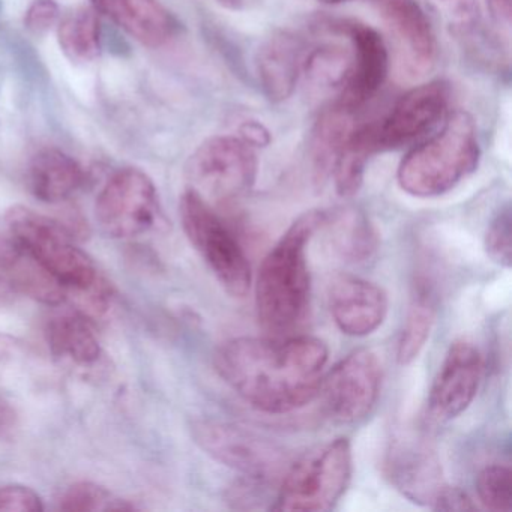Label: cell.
I'll return each mask as SVG.
<instances>
[{"label":"cell","mask_w":512,"mask_h":512,"mask_svg":"<svg viewBox=\"0 0 512 512\" xmlns=\"http://www.w3.org/2000/svg\"><path fill=\"white\" fill-rule=\"evenodd\" d=\"M325 341L316 337H238L214 355L218 376L254 409L284 415L319 394L328 364Z\"/></svg>","instance_id":"obj_1"},{"label":"cell","mask_w":512,"mask_h":512,"mask_svg":"<svg viewBox=\"0 0 512 512\" xmlns=\"http://www.w3.org/2000/svg\"><path fill=\"white\" fill-rule=\"evenodd\" d=\"M323 209L299 215L266 254L256 278V313L260 325L274 337L295 331L311 301L307 250L320 230Z\"/></svg>","instance_id":"obj_2"},{"label":"cell","mask_w":512,"mask_h":512,"mask_svg":"<svg viewBox=\"0 0 512 512\" xmlns=\"http://www.w3.org/2000/svg\"><path fill=\"white\" fill-rule=\"evenodd\" d=\"M481 160L472 116L454 112L433 136L407 152L398 166L401 190L419 199L443 196L478 169Z\"/></svg>","instance_id":"obj_3"},{"label":"cell","mask_w":512,"mask_h":512,"mask_svg":"<svg viewBox=\"0 0 512 512\" xmlns=\"http://www.w3.org/2000/svg\"><path fill=\"white\" fill-rule=\"evenodd\" d=\"M353 473L352 446L346 437L314 446L281 476L274 511L325 512L340 502Z\"/></svg>","instance_id":"obj_4"},{"label":"cell","mask_w":512,"mask_h":512,"mask_svg":"<svg viewBox=\"0 0 512 512\" xmlns=\"http://www.w3.org/2000/svg\"><path fill=\"white\" fill-rule=\"evenodd\" d=\"M5 220L14 241L55 275L67 293L83 292L103 280L91 257L77 247L76 236L65 224L22 205L8 209Z\"/></svg>","instance_id":"obj_5"},{"label":"cell","mask_w":512,"mask_h":512,"mask_svg":"<svg viewBox=\"0 0 512 512\" xmlns=\"http://www.w3.org/2000/svg\"><path fill=\"white\" fill-rule=\"evenodd\" d=\"M182 229L227 293L244 298L251 287L250 260L211 203L190 188L181 197Z\"/></svg>","instance_id":"obj_6"},{"label":"cell","mask_w":512,"mask_h":512,"mask_svg":"<svg viewBox=\"0 0 512 512\" xmlns=\"http://www.w3.org/2000/svg\"><path fill=\"white\" fill-rule=\"evenodd\" d=\"M257 172L256 148L233 136L206 140L191 155L187 166L193 190L220 205L245 196L256 184Z\"/></svg>","instance_id":"obj_7"},{"label":"cell","mask_w":512,"mask_h":512,"mask_svg":"<svg viewBox=\"0 0 512 512\" xmlns=\"http://www.w3.org/2000/svg\"><path fill=\"white\" fill-rule=\"evenodd\" d=\"M191 434L206 454L241 473L245 479L271 484L286 470L283 449L247 428L202 419L191 424Z\"/></svg>","instance_id":"obj_8"},{"label":"cell","mask_w":512,"mask_h":512,"mask_svg":"<svg viewBox=\"0 0 512 512\" xmlns=\"http://www.w3.org/2000/svg\"><path fill=\"white\" fill-rule=\"evenodd\" d=\"M382 365L376 353L353 350L322 377L319 394L325 415L337 424L364 421L379 401Z\"/></svg>","instance_id":"obj_9"},{"label":"cell","mask_w":512,"mask_h":512,"mask_svg":"<svg viewBox=\"0 0 512 512\" xmlns=\"http://www.w3.org/2000/svg\"><path fill=\"white\" fill-rule=\"evenodd\" d=\"M95 215L110 238L131 239L149 232L160 215L154 181L142 170H118L97 197Z\"/></svg>","instance_id":"obj_10"},{"label":"cell","mask_w":512,"mask_h":512,"mask_svg":"<svg viewBox=\"0 0 512 512\" xmlns=\"http://www.w3.org/2000/svg\"><path fill=\"white\" fill-rule=\"evenodd\" d=\"M449 100L451 88L443 80L410 89L382 121L374 122L377 151H397L427 136L445 118Z\"/></svg>","instance_id":"obj_11"},{"label":"cell","mask_w":512,"mask_h":512,"mask_svg":"<svg viewBox=\"0 0 512 512\" xmlns=\"http://www.w3.org/2000/svg\"><path fill=\"white\" fill-rule=\"evenodd\" d=\"M329 28L346 37L352 49V64L346 82L335 103L356 113L376 97L389 71V50L376 29L355 22L341 20Z\"/></svg>","instance_id":"obj_12"},{"label":"cell","mask_w":512,"mask_h":512,"mask_svg":"<svg viewBox=\"0 0 512 512\" xmlns=\"http://www.w3.org/2000/svg\"><path fill=\"white\" fill-rule=\"evenodd\" d=\"M397 53L398 68L409 79H421L437 62V41L416 0H371Z\"/></svg>","instance_id":"obj_13"},{"label":"cell","mask_w":512,"mask_h":512,"mask_svg":"<svg viewBox=\"0 0 512 512\" xmlns=\"http://www.w3.org/2000/svg\"><path fill=\"white\" fill-rule=\"evenodd\" d=\"M482 356L467 340L449 346L428 395V412L437 421H451L469 409L482 379Z\"/></svg>","instance_id":"obj_14"},{"label":"cell","mask_w":512,"mask_h":512,"mask_svg":"<svg viewBox=\"0 0 512 512\" xmlns=\"http://www.w3.org/2000/svg\"><path fill=\"white\" fill-rule=\"evenodd\" d=\"M385 472L403 496L419 505H433L446 485L437 452L421 437L395 439L386 454Z\"/></svg>","instance_id":"obj_15"},{"label":"cell","mask_w":512,"mask_h":512,"mask_svg":"<svg viewBox=\"0 0 512 512\" xmlns=\"http://www.w3.org/2000/svg\"><path fill=\"white\" fill-rule=\"evenodd\" d=\"M328 304L337 328L349 337L376 332L388 316V295L373 281L352 274H338L328 289Z\"/></svg>","instance_id":"obj_16"},{"label":"cell","mask_w":512,"mask_h":512,"mask_svg":"<svg viewBox=\"0 0 512 512\" xmlns=\"http://www.w3.org/2000/svg\"><path fill=\"white\" fill-rule=\"evenodd\" d=\"M307 47L292 32L281 31L263 43L257 53L260 86L272 103L292 97L304 68Z\"/></svg>","instance_id":"obj_17"},{"label":"cell","mask_w":512,"mask_h":512,"mask_svg":"<svg viewBox=\"0 0 512 512\" xmlns=\"http://www.w3.org/2000/svg\"><path fill=\"white\" fill-rule=\"evenodd\" d=\"M103 14L149 49L166 46L178 31L175 17L160 0H107Z\"/></svg>","instance_id":"obj_18"},{"label":"cell","mask_w":512,"mask_h":512,"mask_svg":"<svg viewBox=\"0 0 512 512\" xmlns=\"http://www.w3.org/2000/svg\"><path fill=\"white\" fill-rule=\"evenodd\" d=\"M0 272L17 293L49 307H58L68 296L64 284L16 241L0 247Z\"/></svg>","instance_id":"obj_19"},{"label":"cell","mask_w":512,"mask_h":512,"mask_svg":"<svg viewBox=\"0 0 512 512\" xmlns=\"http://www.w3.org/2000/svg\"><path fill=\"white\" fill-rule=\"evenodd\" d=\"M320 230H325L332 250L346 262H367L379 247V236L367 215L349 206L323 209Z\"/></svg>","instance_id":"obj_20"},{"label":"cell","mask_w":512,"mask_h":512,"mask_svg":"<svg viewBox=\"0 0 512 512\" xmlns=\"http://www.w3.org/2000/svg\"><path fill=\"white\" fill-rule=\"evenodd\" d=\"M85 184V170L70 155L59 149L38 152L29 167L32 193L44 203L71 199Z\"/></svg>","instance_id":"obj_21"},{"label":"cell","mask_w":512,"mask_h":512,"mask_svg":"<svg viewBox=\"0 0 512 512\" xmlns=\"http://www.w3.org/2000/svg\"><path fill=\"white\" fill-rule=\"evenodd\" d=\"M47 343L56 358L86 367L101 358V344L91 320L82 313L53 317L47 325Z\"/></svg>","instance_id":"obj_22"},{"label":"cell","mask_w":512,"mask_h":512,"mask_svg":"<svg viewBox=\"0 0 512 512\" xmlns=\"http://www.w3.org/2000/svg\"><path fill=\"white\" fill-rule=\"evenodd\" d=\"M355 113L344 107L332 104L323 110L322 115L314 125L311 136V166H313L314 181L317 185L325 184L331 178L332 167L343 148L347 137L352 133Z\"/></svg>","instance_id":"obj_23"},{"label":"cell","mask_w":512,"mask_h":512,"mask_svg":"<svg viewBox=\"0 0 512 512\" xmlns=\"http://www.w3.org/2000/svg\"><path fill=\"white\" fill-rule=\"evenodd\" d=\"M374 154H379L374 122L370 125L353 128L352 133L344 142L331 172L335 190L341 197L355 196L361 190L365 167Z\"/></svg>","instance_id":"obj_24"},{"label":"cell","mask_w":512,"mask_h":512,"mask_svg":"<svg viewBox=\"0 0 512 512\" xmlns=\"http://www.w3.org/2000/svg\"><path fill=\"white\" fill-rule=\"evenodd\" d=\"M58 41L67 58L88 64L101 55L100 17L94 8H79L58 25Z\"/></svg>","instance_id":"obj_25"},{"label":"cell","mask_w":512,"mask_h":512,"mask_svg":"<svg viewBox=\"0 0 512 512\" xmlns=\"http://www.w3.org/2000/svg\"><path fill=\"white\" fill-rule=\"evenodd\" d=\"M434 320H436V302H434L433 293L425 287H418L398 337V364H412L421 355L430 338Z\"/></svg>","instance_id":"obj_26"},{"label":"cell","mask_w":512,"mask_h":512,"mask_svg":"<svg viewBox=\"0 0 512 512\" xmlns=\"http://www.w3.org/2000/svg\"><path fill=\"white\" fill-rule=\"evenodd\" d=\"M352 64V49L340 44H323L305 55L302 74L320 91L341 89Z\"/></svg>","instance_id":"obj_27"},{"label":"cell","mask_w":512,"mask_h":512,"mask_svg":"<svg viewBox=\"0 0 512 512\" xmlns=\"http://www.w3.org/2000/svg\"><path fill=\"white\" fill-rule=\"evenodd\" d=\"M476 494L488 511L512 509V472L505 464H488L476 476Z\"/></svg>","instance_id":"obj_28"},{"label":"cell","mask_w":512,"mask_h":512,"mask_svg":"<svg viewBox=\"0 0 512 512\" xmlns=\"http://www.w3.org/2000/svg\"><path fill=\"white\" fill-rule=\"evenodd\" d=\"M112 494L94 482H76L62 491L58 499V508L68 512L107 511Z\"/></svg>","instance_id":"obj_29"},{"label":"cell","mask_w":512,"mask_h":512,"mask_svg":"<svg viewBox=\"0 0 512 512\" xmlns=\"http://www.w3.org/2000/svg\"><path fill=\"white\" fill-rule=\"evenodd\" d=\"M428 2L451 26L455 34H473L481 23V7L478 0H428Z\"/></svg>","instance_id":"obj_30"},{"label":"cell","mask_w":512,"mask_h":512,"mask_svg":"<svg viewBox=\"0 0 512 512\" xmlns=\"http://www.w3.org/2000/svg\"><path fill=\"white\" fill-rule=\"evenodd\" d=\"M512 220L511 208H505L497 212L496 217L491 220L487 232H485L484 245L488 257L497 265L509 268L511 266L512 251Z\"/></svg>","instance_id":"obj_31"},{"label":"cell","mask_w":512,"mask_h":512,"mask_svg":"<svg viewBox=\"0 0 512 512\" xmlns=\"http://www.w3.org/2000/svg\"><path fill=\"white\" fill-rule=\"evenodd\" d=\"M43 509V499L32 488L23 485L0 487V511L40 512Z\"/></svg>","instance_id":"obj_32"},{"label":"cell","mask_w":512,"mask_h":512,"mask_svg":"<svg viewBox=\"0 0 512 512\" xmlns=\"http://www.w3.org/2000/svg\"><path fill=\"white\" fill-rule=\"evenodd\" d=\"M61 10L56 0H34L25 14V28L35 35L49 32L58 25Z\"/></svg>","instance_id":"obj_33"},{"label":"cell","mask_w":512,"mask_h":512,"mask_svg":"<svg viewBox=\"0 0 512 512\" xmlns=\"http://www.w3.org/2000/svg\"><path fill=\"white\" fill-rule=\"evenodd\" d=\"M431 508L440 509V511H473L475 505L466 491L445 485L437 494Z\"/></svg>","instance_id":"obj_34"},{"label":"cell","mask_w":512,"mask_h":512,"mask_svg":"<svg viewBox=\"0 0 512 512\" xmlns=\"http://www.w3.org/2000/svg\"><path fill=\"white\" fill-rule=\"evenodd\" d=\"M491 20L500 28L511 26V0H485Z\"/></svg>","instance_id":"obj_35"},{"label":"cell","mask_w":512,"mask_h":512,"mask_svg":"<svg viewBox=\"0 0 512 512\" xmlns=\"http://www.w3.org/2000/svg\"><path fill=\"white\" fill-rule=\"evenodd\" d=\"M19 424V415L10 401L0 397V439L10 437Z\"/></svg>","instance_id":"obj_36"},{"label":"cell","mask_w":512,"mask_h":512,"mask_svg":"<svg viewBox=\"0 0 512 512\" xmlns=\"http://www.w3.org/2000/svg\"><path fill=\"white\" fill-rule=\"evenodd\" d=\"M241 139L247 142L248 145L253 146V148L266 146L271 142L268 130H266L262 124H257V122H245V124L242 125Z\"/></svg>","instance_id":"obj_37"},{"label":"cell","mask_w":512,"mask_h":512,"mask_svg":"<svg viewBox=\"0 0 512 512\" xmlns=\"http://www.w3.org/2000/svg\"><path fill=\"white\" fill-rule=\"evenodd\" d=\"M22 352V343L13 335L0 332V362L13 361Z\"/></svg>","instance_id":"obj_38"},{"label":"cell","mask_w":512,"mask_h":512,"mask_svg":"<svg viewBox=\"0 0 512 512\" xmlns=\"http://www.w3.org/2000/svg\"><path fill=\"white\" fill-rule=\"evenodd\" d=\"M17 295L19 293L16 292L10 280L4 274H0V308L13 304Z\"/></svg>","instance_id":"obj_39"},{"label":"cell","mask_w":512,"mask_h":512,"mask_svg":"<svg viewBox=\"0 0 512 512\" xmlns=\"http://www.w3.org/2000/svg\"><path fill=\"white\" fill-rule=\"evenodd\" d=\"M91 2L92 8H94L97 13H103L107 0H91Z\"/></svg>","instance_id":"obj_40"},{"label":"cell","mask_w":512,"mask_h":512,"mask_svg":"<svg viewBox=\"0 0 512 512\" xmlns=\"http://www.w3.org/2000/svg\"><path fill=\"white\" fill-rule=\"evenodd\" d=\"M320 2H325V4H329V5H338V4H346V2H350V0H320Z\"/></svg>","instance_id":"obj_41"}]
</instances>
